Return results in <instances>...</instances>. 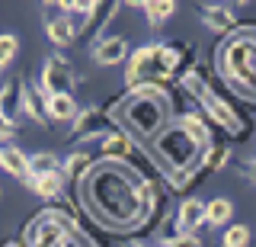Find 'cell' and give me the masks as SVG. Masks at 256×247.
Returning a JSON list of instances; mask_svg holds the SVG:
<instances>
[{
    "instance_id": "cell-1",
    "label": "cell",
    "mask_w": 256,
    "mask_h": 247,
    "mask_svg": "<svg viewBox=\"0 0 256 247\" xmlns=\"http://www.w3.org/2000/svg\"><path fill=\"white\" fill-rule=\"evenodd\" d=\"M84 205L93 212L96 221L109 228H132L141 221L138 215V180L122 170L118 164H102L86 177Z\"/></svg>"
},
{
    "instance_id": "cell-2",
    "label": "cell",
    "mask_w": 256,
    "mask_h": 247,
    "mask_svg": "<svg viewBox=\"0 0 256 247\" xmlns=\"http://www.w3.org/2000/svg\"><path fill=\"white\" fill-rule=\"evenodd\" d=\"M154 151H157L160 164H164L166 177H170V183H173V189L182 193L189 173L198 167V161H202L205 145H198V141L192 138L180 122H173V125H166V129L154 138Z\"/></svg>"
},
{
    "instance_id": "cell-3",
    "label": "cell",
    "mask_w": 256,
    "mask_h": 247,
    "mask_svg": "<svg viewBox=\"0 0 256 247\" xmlns=\"http://www.w3.org/2000/svg\"><path fill=\"white\" fill-rule=\"evenodd\" d=\"M118 119L128 125L132 135L141 138H157L170 122V97L160 87H144V90H128L122 100V113Z\"/></svg>"
},
{
    "instance_id": "cell-4",
    "label": "cell",
    "mask_w": 256,
    "mask_h": 247,
    "mask_svg": "<svg viewBox=\"0 0 256 247\" xmlns=\"http://www.w3.org/2000/svg\"><path fill=\"white\" fill-rule=\"evenodd\" d=\"M218 68L237 93L256 100V33H237L221 45Z\"/></svg>"
},
{
    "instance_id": "cell-5",
    "label": "cell",
    "mask_w": 256,
    "mask_h": 247,
    "mask_svg": "<svg viewBox=\"0 0 256 247\" xmlns=\"http://www.w3.org/2000/svg\"><path fill=\"white\" fill-rule=\"evenodd\" d=\"M180 81H182V87H186L192 97H196V100L208 109V116H212L214 122L221 125V129H228V132H240V116L234 113V109H230V103L224 100L212 84H208V77H205V71H202V68H192L189 74H182V77H180Z\"/></svg>"
},
{
    "instance_id": "cell-6",
    "label": "cell",
    "mask_w": 256,
    "mask_h": 247,
    "mask_svg": "<svg viewBox=\"0 0 256 247\" xmlns=\"http://www.w3.org/2000/svg\"><path fill=\"white\" fill-rule=\"evenodd\" d=\"M125 84H128V90H144V87H160V90H164L166 71L160 65V45H141V49L128 58Z\"/></svg>"
},
{
    "instance_id": "cell-7",
    "label": "cell",
    "mask_w": 256,
    "mask_h": 247,
    "mask_svg": "<svg viewBox=\"0 0 256 247\" xmlns=\"http://www.w3.org/2000/svg\"><path fill=\"white\" fill-rule=\"evenodd\" d=\"M77 228V221L64 212H42L36 221L26 228V244L29 247H58L61 237H68Z\"/></svg>"
},
{
    "instance_id": "cell-8",
    "label": "cell",
    "mask_w": 256,
    "mask_h": 247,
    "mask_svg": "<svg viewBox=\"0 0 256 247\" xmlns=\"http://www.w3.org/2000/svg\"><path fill=\"white\" fill-rule=\"evenodd\" d=\"M70 87H74V71H70L68 58L52 55L42 68V93L45 97H61V93H70Z\"/></svg>"
},
{
    "instance_id": "cell-9",
    "label": "cell",
    "mask_w": 256,
    "mask_h": 247,
    "mask_svg": "<svg viewBox=\"0 0 256 247\" xmlns=\"http://www.w3.org/2000/svg\"><path fill=\"white\" fill-rule=\"evenodd\" d=\"M128 58V42L122 36H106V39H96L93 42V61L96 65H118V61Z\"/></svg>"
},
{
    "instance_id": "cell-10",
    "label": "cell",
    "mask_w": 256,
    "mask_h": 247,
    "mask_svg": "<svg viewBox=\"0 0 256 247\" xmlns=\"http://www.w3.org/2000/svg\"><path fill=\"white\" fill-rule=\"evenodd\" d=\"M22 113H26L32 122H38V125H52V116H48V97L42 93V87L22 84Z\"/></svg>"
},
{
    "instance_id": "cell-11",
    "label": "cell",
    "mask_w": 256,
    "mask_h": 247,
    "mask_svg": "<svg viewBox=\"0 0 256 247\" xmlns=\"http://www.w3.org/2000/svg\"><path fill=\"white\" fill-rule=\"evenodd\" d=\"M173 221H176L180 234H196V228L205 225V202L202 199H186L180 205V212L173 215Z\"/></svg>"
},
{
    "instance_id": "cell-12",
    "label": "cell",
    "mask_w": 256,
    "mask_h": 247,
    "mask_svg": "<svg viewBox=\"0 0 256 247\" xmlns=\"http://www.w3.org/2000/svg\"><path fill=\"white\" fill-rule=\"evenodd\" d=\"M198 17H202V23L212 29V33H218V36H228L230 29L237 26L230 7H221V4H205V7H198Z\"/></svg>"
},
{
    "instance_id": "cell-13",
    "label": "cell",
    "mask_w": 256,
    "mask_h": 247,
    "mask_svg": "<svg viewBox=\"0 0 256 247\" xmlns=\"http://www.w3.org/2000/svg\"><path fill=\"white\" fill-rule=\"evenodd\" d=\"M102 125H106V109L90 106V109H84V113L74 116V132H70V138H93V135L102 132Z\"/></svg>"
},
{
    "instance_id": "cell-14",
    "label": "cell",
    "mask_w": 256,
    "mask_h": 247,
    "mask_svg": "<svg viewBox=\"0 0 256 247\" xmlns=\"http://www.w3.org/2000/svg\"><path fill=\"white\" fill-rule=\"evenodd\" d=\"M100 154L106 157L109 164H122L128 154H132V138L125 132H112L100 141Z\"/></svg>"
},
{
    "instance_id": "cell-15",
    "label": "cell",
    "mask_w": 256,
    "mask_h": 247,
    "mask_svg": "<svg viewBox=\"0 0 256 247\" xmlns=\"http://www.w3.org/2000/svg\"><path fill=\"white\" fill-rule=\"evenodd\" d=\"M0 113L16 122V116L22 113V81H10L0 90Z\"/></svg>"
},
{
    "instance_id": "cell-16",
    "label": "cell",
    "mask_w": 256,
    "mask_h": 247,
    "mask_svg": "<svg viewBox=\"0 0 256 247\" xmlns=\"http://www.w3.org/2000/svg\"><path fill=\"white\" fill-rule=\"evenodd\" d=\"M90 170H93V157L86 154V151H70L68 161H64V167H61L64 180H84Z\"/></svg>"
},
{
    "instance_id": "cell-17",
    "label": "cell",
    "mask_w": 256,
    "mask_h": 247,
    "mask_svg": "<svg viewBox=\"0 0 256 247\" xmlns=\"http://www.w3.org/2000/svg\"><path fill=\"white\" fill-rule=\"evenodd\" d=\"M32 189H36L42 199H61V193H64V173L54 170V173H45V177H36V180H32Z\"/></svg>"
},
{
    "instance_id": "cell-18",
    "label": "cell",
    "mask_w": 256,
    "mask_h": 247,
    "mask_svg": "<svg viewBox=\"0 0 256 247\" xmlns=\"http://www.w3.org/2000/svg\"><path fill=\"white\" fill-rule=\"evenodd\" d=\"M48 116L52 122H68V119L77 116V103L70 93H61V97H48Z\"/></svg>"
},
{
    "instance_id": "cell-19",
    "label": "cell",
    "mask_w": 256,
    "mask_h": 247,
    "mask_svg": "<svg viewBox=\"0 0 256 247\" xmlns=\"http://www.w3.org/2000/svg\"><path fill=\"white\" fill-rule=\"evenodd\" d=\"M54 170H61V164H58V157L48 154V151H38V154H32L29 164H26V177H29V180L45 177V173H54Z\"/></svg>"
},
{
    "instance_id": "cell-20",
    "label": "cell",
    "mask_w": 256,
    "mask_h": 247,
    "mask_svg": "<svg viewBox=\"0 0 256 247\" xmlns=\"http://www.w3.org/2000/svg\"><path fill=\"white\" fill-rule=\"evenodd\" d=\"M48 39H52L54 45H70L77 39V29L74 23H70V17H58V20H48Z\"/></svg>"
},
{
    "instance_id": "cell-21",
    "label": "cell",
    "mask_w": 256,
    "mask_h": 247,
    "mask_svg": "<svg viewBox=\"0 0 256 247\" xmlns=\"http://www.w3.org/2000/svg\"><path fill=\"white\" fill-rule=\"evenodd\" d=\"M230 215H234V202L218 196V199H212V202L205 205V225H228Z\"/></svg>"
},
{
    "instance_id": "cell-22",
    "label": "cell",
    "mask_w": 256,
    "mask_h": 247,
    "mask_svg": "<svg viewBox=\"0 0 256 247\" xmlns=\"http://www.w3.org/2000/svg\"><path fill=\"white\" fill-rule=\"evenodd\" d=\"M26 164H29V157L20 148H0V167L10 170L13 177H26Z\"/></svg>"
},
{
    "instance_id": "cell-23",
    "label": "cell",
    "mask_w": 256,
    "mask_h": 247,
    "mask_svg": "<svg viewBox=\"0 0 256 247\" xmlns=\"http://www.w3.org/2000/svg\"><path fill=\"white\" fill-rule=\"evenodd\" d=\"M176 122L186 129L192 138L198 141V145H205L208 148V141H212V132H208V125H205V119H198V116H180Z\"/></svg>"
},
{
    "instance_id": "cell-24",
    "label": "cell",
    "mask_w": 256,
    "mask_h": 247,
    "mask_svg": "<svg viewBox=\"0 0 256 247\" xmlns=\"http://www.w3.org/2000/svg\"><path fill=\"white\" fill-rule=\"evenodd\" d=\"M144 13H148L150 26H160L164 20H170L176 13V4L173 0H154V4H144Z\"/></svg>"
},
{
    "instance_id": "cell-25",
    "label": "cell",
    "mask_w": 256,
    "mask_h": 247,
    "mask_svg": "<svg viewBox=\"0 0 256 247\" xmlns=\"http://www.w3.org/2000/svg\"><path fill=\"white\" fill-rule=\"evenodd\" d=\"M221 244L224 247H246V244H250V228H246V225H230L228 231H224Z\"/></svg>"
},
{
    "instance_id": "cell-26",
    "label": "cell",
    "mask_w": 256,
    "mask_h": 247,
    "mask_svg": "<svg viewBox=\"0 0 256 247\" xmlns=\"http://www.w3.org/2000/svg\"><path fill=\"white\" fill-rule=\"evenodd\" d=\"M16 52H20V39L13 33H4L0 36V68H6L10 61L16 58Z\"/></svg>"
},
{
    "instance_id": "cell-27",
    "label": "cell",
    "mask_w": 256,
    "mask_h": 247,
    "mask_svg": "<svg viewBox=\"0 0 256 247\" xmlns=\"http://www.w3.org/2000/svg\"><path fill=\"white\" fill-rule=\"evenodd\" d=\"M164 247H202V241L196 234H173L164 241Z\"/></svg>"
},
{
    "instance_id": "cell-28",
    "label": "cell",
    "mask_w": 256,
    "mask_h": 247,
    "mask_svg": "<svg viewBox=\"0 0 256 247\" xmlns=\"http://www.w3.org/2000/svg\"><path fill=\"white\" fill-rule=\"evenodd\" d=\"M16 135V122H10L4 113H0V138H13Z\"/></svg>"
},
{
    "instance_id": "cell-29",
    "label": "cell",
    "mask_w": 256,
    "mask_h": 247,
    "mask_svg": "<svg viewBox=\"0 0 256 247\" xmlns=\"http://www.w3.org/2000/svg\"><path fill=\"white\" fill-rule=\"evenodd\" d=\"M244 173H246L250 180H256V164H253V167H244Z\"/></svg>"
},
{
    "instance_id": "cell-30",
    "label": "cell",
    "mask_w": 256,
    "mask_h": 247,
    "mask_svg": "<svg viewBox=\"0 0 256 247\" xmlns=\"http://www.w3.org/2000/svg\"><path fill=\"white\" fill-rule=\"evenodd\" d=\"M132 247H148V244H132Z\"/></svg>"
},
{
    "instance_id": "cell-31",
    "label": "cell",
    "mask_w": 256,
    "mask_h": 247,
    "mask_svg": "<svg viewBox=\"0 0 256 247\" xmlns=\"http://www.w3.org/2000/svg\"><path fill=\"white\" fill-rule=\"evenodd\" d=\"M6 247H20V244H6Z\"/></svg>"
}]
</instances>
